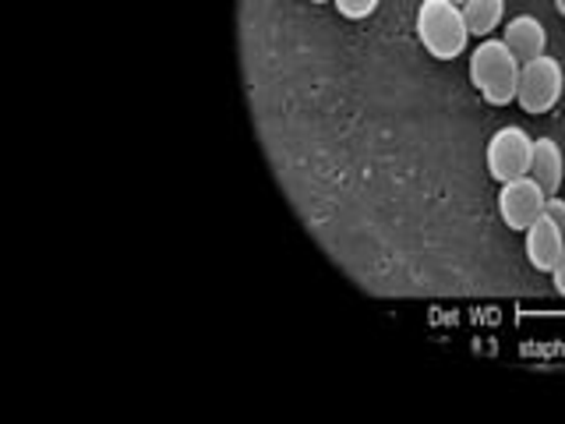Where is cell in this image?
Listing matches in <instances>:
<instances>
[{"instance_id": "obj_7", "label": "cell", "mask_w": 565, "mask_h": 424, "mask_svg": "<svg viewBox=\"0 0 565 424\" xmlns=\"http://www.w3.org/2000/svg\"><path fill=\"white\" fill-rule=\"evenodd\" d=\"M530 177L547 191V199L565 184V156L555 138H534V159H530Z\"/></svg>"}, {"instance_id": "obj_14", "label": "cell", "mask_w": 565, "mask_h": 424, "mask_svg": "<svg viewBox=\"0 0 565 424\" xmlns=\"http://www.w3.org/2000/svg\"><path fill=\"white\" fill-rule=\"evenodd\" d=\"M311 4H326V0H311Z\"/></svg>"}, {"instance_id": "obj_2", "label": "cell", "mask_w": 565, "mask_h": 424, "mask_svg": "<svg viewBox=\"0 0 565 424\" xmlns=\"http://www.w3.org/2000/svg\"><path fill=\"white\" fill-rule=\"evenodd\" d=\"M417 40L435 61H452L467 50L470 25L456 0H424L417 8Z\"/></svg>"}, {"instance_id": "obj_4", "label": "cell", "mask_w": 565, "mask_h": 424, "mask_svg": "<svg viewBox=\"0 0 565 424\" xmlns=\"http://www.w3.org/2000/svg\"><path fill=\"white\" fill-rule=\"evenodd\" d=\"M488 173L499 184L512 181V177L530 173V159H534V138H530L523 128L509 124V128H499L488 141Z\"/></svg>"}, {"instance_id": "obj_6", "label": "cell", "mask_w": 565, "mask_h": 424, "mask_svg": "<svg viewBox=\"0 0 565 424\" xmlns=\"http://www.w3.org/2000/svg\"><path fill=\"white\" fill-rule=\"evenodd\" d=\"M523 234H526V258H530V265H534L537 273H552L558 255H562V247H565V234L547 216H537L534 223L523 230Z\"/></svg>"}, {"instance_id": "obj_3", "label": "cell", "mask_w": 565, "mask_h": 424, "mask_svg": "<svg viewBox=\"0 0 565 424\" xmlns=\"http://www.w3.org/2000/svg\"><path fill=\"white\" fill-rule=\"evenodd\" d=\"M565 88L562 64L555 57H534L520 67V85H516V103L526 114H547L555 110Z\"/></svg>"}, {"instance_id": "obj_12", "label": "cell", "mask_w": 565, "mask_h": 424, "mask_svg": "<svg viewBox=\"0 0 565 424\" xmlns=\"http://www.w3.org/2000/svg\"><path fill=\"white\" fill-rule=\"evenodd\" d=\"M552 279H555V290L565 294V247H562V255H558L555 269H552Z\"/></svg>"}, {"instance_id": "obj_15", "label": "cell", "mask_w": 565, "mask_h": 424, "mask_svg": "<svg viewBox=\"0 0 565 424\" xmlns=\"http://www.w3.org/2000/svg\"><path fill=\"white\" fill-rule=\"evenodd\" d=\"M456 4H463V0H456Z\"/></svg>"}, {"instance_id": "obj_13", "label": "cell", "mask_w": 565, "mask_h": 424, "mask_svg": "<svg viewBox=\"0 0 565 424\" xmlns=\"http://www.w3.org/2000/svg\"><path fill=\"white\" fill-rule=\"evenodd\" d=\"M555 8H558V14L565 18V0H555Z\"/></svg>"}, {"instance_id": "obj_11", "label": "cell", "mask_w": 565, "mask_h": 424, "mask_svg": "<svg viewBox=\"0 0 565 424\" xmlns=\"http://www.w3.org/2000/svg\"><path fill=\"white\" fill-rule=\"evenodd\" d=\"M544 216L552 220L562 234H565V194H552V199H547V205H544Z\"/></svg>"}, {"instance_id": "obj_8", "label": "cell", "mask_w": 565, "mask_h": 424, "mask_svg": "<svg viewBox=\"0 0 565 424\" xmlns=\"http://www.w3.org/2000/svg\"><path fill=\"white\" fill-rule=\"evenodd\" d=\"M505 46L516 53V61L520 64H526V61H534V57H541L544 53V46H547V32H544V25H541V18H534V14H516L512 22L505 25Z\"/></svg>"}, {"instance_id": "obj_9", "label": "cell", "mask_w": 565, "mask_h": 424, "mask_svg": "<svg viewBox=\"0 0 565 424\" xmlns=\"http://www.w3.org/2000/svg\"><path fill=\"white\" fill-rule=\"evenodd\" d=\"M459 8H463L470 35H491L505 14V0H463Z\"/></svg>"}, {"instance_id": "obj_1", "label": "cell", "mask_w": 565, "mask_h": 424, "mask_svg": "<svg viewBox=\"0 0 565 424\" xmlns=\"http://www.w3.org/2000/svg\"><path fill=\"white\" fill-rule=\"evenodd\" d=\"M520 61L516 53L505 46V40H484L470 53V82L491 106H509L516 103V85H520Z\"/></svg>"}, {"instance_id": "obj_5", "label": "cell", "mask_w": 565, "mask_h": 424, "mask_svg": "<svg viewBox=\"0 0 565 424\" xmlns=\"http://www.w3.org/2000/svg\"><path fill=\"white\" fill-rule=\"evenodd\" d=\"M544 205H547V191L530 173L512 177L499 191V212L509 230H526L537 216H544Z\"/></svg>"}, {"instance_id": "obj_10", "label": "cell", "mask_w": 565, "mask_h": 424, "mask_svg": "<svg viewBox=\"0 0 565 424\" xmlns=\"http://www.w3.org/2000/svg\"><path fill=\"white\" fill-rule=\"evenodd\" d=\"M335 11H340L343 18H350V22H361V18L375 14L382 0H332Z\"/></svg>"}]
</instances>
